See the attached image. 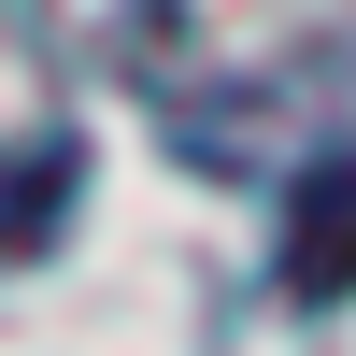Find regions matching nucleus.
I'll list each match as a JSON object with an SVG mask.
<instances>
[{
  "label": "nucleus",
  "mask_w": 356,
  "mask_h": 356,
  "mask_svg": "<svg viewBox=\"0 0 356 356\" xmlns=\"http://www.w3.org/2000/svg\"><path fill=\"white\" fill-rule=\"evenodd\" d=\"M129 72L200 171H285L356 129V0H143Z\"/></svg>",
  "instance_id": "f257e3e1"
},
{
  "label": "nucleus",
  "mask_w": 356,
  "mask_h": 356,
  "mask_svg": "<svg viewBox=\"0 0 356 356\" xmlns=\"http://www.w3.org/2000/svg\"><path fill=\"white\" fill-rule=\"evenodd\" d=\"M285 285H300V300H342L356 285V143H328V157L285 186Z\"/></svg>",
  "instance_id": "f03ea898"
}]
</instances>
